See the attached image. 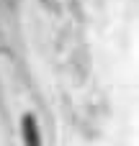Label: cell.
Returning <instances> with one entry per match:
<instances>
[{
    "label": "cell",
    "instance_id": "6da1fadb",
    "mask_svg": "<svg viewBox=\"0 0 139 146\" xmlns=\"http://www.w3.org/2000/svg\"><path fill=\"white\" fill-rule=\"evenodd\" d=\"M23 141H26V146H41L39 128H36L34 115H26V118H23Z\"/></svg>",
    "mask_w": 139,
    "mask_h": 146
}]
</instances>
